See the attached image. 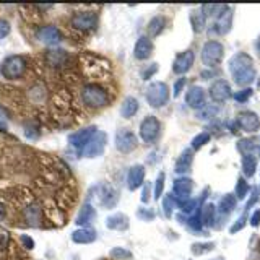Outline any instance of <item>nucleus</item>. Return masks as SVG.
I'll use <instances>...</instances> for the list:
<instances>
[{"instance_id":"1","label":"nucleus","mask_w":260,"mask_h":260,"mask_svg":"<svg viewBox=\"0 0 260 260\" xmlns=\"http://www.w3.org/2000/svg\"><path fill=\"white\" fill-rule=\"evenodd\" d=\"M230 73L234 78L237 87H247L256 80V68H254V59L247 52H237L228 62Z\"/></svg>"},{"instance_id":"2","label":"nucleus","mask_w":260,"mask_h":260,"mask_svg":"<svg viewBox=\"0 0 260 260\" xmlns=\"http://www.w3.org/2000/svg\"><path fill=\"white\" fill-rule=\"evenodd\" d=\"M82 99H83L85 104L89 106V108H94V109L104 108L109 101L106 89L103 87H99V85H96V83L85 85L83 89H82Z\"/></svg>"},{"instance_id":"3","label":"nucleus","mask_w":260,"mask_h":260,"mask_svg":"<svg viewBox=\"0 0 260 260\" xmlns=\"http://www.w3.org/2000/svg\"><path fill=\"white\" fill-rule=\"evenodd\" d=\"M223 56H225V47H223L220 41H206L203 47H202V54H200L202 62L208 68L220 65L223 60Z\"/></svg>"},{"instance_id":"4","label":"nucleus","mask_w":260,"mask_h":260,"mask_svg":"<svg viewBox=\"0 0 260 260\" xmlns=\"http://www.w3.org/2000/svg\"><path fill=\"white\" fill-rule=\"evenodd\" d=\"M146 101L151 108H163L169 101V88L164 82H153L146 88Z\"/></svg>"},{"instance_id":"5","label":"nucleus","mask_w":260,"mask_h":260,"mask_svg":"<svg viewBox=\"0 0 260 260\" xmlns=\"http://www.w3.org/2000/svg\"><path fill=\"white\" fill-rule=\"evenodd\" d=\"M26 70V62L21 56H10L2 62V67H0V72L5 78L8 80H17Z\"/></svg>"},{"instance_id":"6","label":"nucleus","mask_w":260,"mask_h":260,"mask_svg":"<svg viewBox=\"0 0 260 260\" xmlns=\"http://www.w3.org/2000/svg\"><path fill=\"white\" fill-rule=\"evenodd\" d=\"M160 132H161V124L155 116H148V117H145L140 122L139 135L145 143L155 142L160 137Z\"/></svg>"},{"instance_id":"7","label":"nucleus","mask_w":260,"mask_h":260,"mask_svg":"<svg viewBox=\"0 0 260 260\" xmlns=\"http://www.w3.org/2000/svg\"><path fill=\"white\" fill-rule=\"evenodd\" d=\"M106 143H108V135H106L104 132L98 130L96 134L91 137V140L87 143V146L82 150L83 156H87V158H98V156H101L104 153Z\"/></svg>"},{"instance_id":"8","label":"nucleus","mask_w":260,"mask_h":260,"mask_svg":"<svg viewBox=\"0 0 260 260\" xmlns=\"http://www.w3.org/2000/svg\"><path fill=\"white\" fill-rule=\"evenodd\" d=\"M116 148H117V151L124 153H132L137 148V137L134 132L127 130V129H120L117 130V134H116Z\"/></svg>"},{"instance_id":"9","label":"nucleus","mask_w":260,"mask_h":260,"mask_svg":"<svg viewBox=\"0 0 260 260\" xmlns=\"http://www.w3.org/2000/svg\"><path fill=\"white\" fill-rule=\"evenodd\" d=\"M208 94H210V98L213 103H225V101H228L232 96L231 85L226 80H216L211 83Z\"/></svg>"},{"instance_id":"10","label":"nucleus","mask_w":260,"mask_h":260,"mask_svg":"<svg viewBox=\"0 0 260 260\" xmlns=\"http://www.w3.org/2000/svg\"><path fill=\"white\" fill-rule=\"evenodd\" d=\"M236 124L239 129L249 132V134H254V132L260 129V119L254 111H242V113H239L236 117Z\"/></svg>"},{"instance_id":"11","label":"nucleus","mask_w":260,"mask_h":260,"mask_svg":"<svg viewBox=\"0 0 260 260\" xmlns=\"http://www.w3.org/2000/svg\"><path fill=\"white\" fill-rule=\"evenodd\" d=\"M72 25H73V28H77L80 31L94 29L98 25V15L94 12H78L73 15Z\"/></svg>"},{"instance_id":"12","label":"nucleus","mask_w":260,"mask_h":260,"mask_svg":"<svg viewBox=\"0 0 260 260\" xmlns=\"http://www.w3.org/2000/svg\"><path fill=\"white\" fill-rule=\"evenodd\" d=\"M194 62H195L194 51L187 49V51L180 52V54H177V57L173 62V72L177 73V75H184V73H187L190 68H192Z\"/></svg>"},{"instance_id":"13","label":"nucleus","mask_w":260,"mask_h":260,"mask_svg":"<svg viewBox=\"0 0 260 260\" xmlns=\"http://www.w3.org/2000/svg\"><path fill=\"white\" fill-rule=\"evenodd\" d=\"M185 103H187L189 108L192 109H203L206 106V94L205 89L202 87H190L189 91L185 93Z\"/></svg>"},{"instance_id":"14","label":"nucleus","mask_w":260,"mask_h":260,"mask_svg":"<svg viewBox=\"0 0 260 260\" xmlns=\"http://www.w3.org/2000/svg\"><path fill=\"white\" fill-rule=\"evenodd\" d=\"M153 51H155V46H153V41L148 38V36H140L135 42L134 47V57L137 60H148L153 56Z\"/></svg>"},{"instance_id":"15","label":"nucleus","mask_w":260,"mask_h":260,"mask_svg":"<svg viewBox=\"0 0 260 260\" xmlns=\"http://www.w3.org/2000/svg\"><path fill=\"white\" fill-rule=\"evenodd\" d=\"M98 129L96 127H87V129H83V130H78L75 132V134H72L70 137H68V142H70V145L72 146H75L77 150H83L85 146H87V143L91 140V137L96 134Z\"/></svg>"},{"instance_id":"16","label":"nucleus","mask_w":260,"mask_h":260,"mask_svg":"<svg viewBox=\"0 0 260 260\" xmlns=\"http://www.w3.org/2000/svg\"><path fill=\"white\" fill-rule=\"evenodd\" d=\"M143 180H145V166L143 164L130 166L129 174H127V187H129V190H137L142 187Z\"/></svg>"},{"instance_id":"17","label":"nucleus","mask_w":260,"mask_h":260,"mask_svg":"<svg viewBox=\"0 0 260 260\" xmlns=\"http://www.w3.org/2000/svg\"><path fill=\"white\" fill-rule=\"evenodd\" d=\"M38 39L42 42V44L57 46L62 41V34H60L59 28L49 25V26H42V28L38 31Z\"/></svg>"},{"instance_id":"18","label":"nucleus","mask_w":260,"mask_h":260,"mask_svg":"<svg viewBox=\"0 0 260 260\" xmlns=\"http://www.w3.org/2000/svg\"><path fill=\"white\" fill-rule=\"evenodd\" d=\"M192 189H194V180L190 177H177L174 180L173 190H174V197L177 200L189 199V195L192 194Z\"/></svg>"},{"instance_id":"19","label":"nucleus","mask_w":260,"mask_h":260,"mask_svg":"<svg viewBox=\"0 0 260 260\" xmlns=\"http://www.w3.org/2000/svg\"><path fill=\"white\" fill-rule=\"evenodd\" d=\"M232 18H234V13H232V8L228 7L225 12H223L218 18H216V23H215V29L216 33L225 36L228 34L230 31L232 29Z\"/></svg>"},{"instance_id":"20","label":"nucleus","mask_w":260,"mask_h":260,"mask_svg":"<svg viewBox=\"0 0 260 260\" xmlns=\"http://www.w3.org/2000/svg\"><path fill=\"white\" fill-rule=\"evenodd\" d=\"M98 239V232L91 228H80L72 232V241L75 244H91Z\"/></svg>"},{"instance_id":"21","label":"nucleus","mask_w":260,"mask_h":260,"mask_svg":"<svg viewBox=\"0 0 260 260\" xmlns=\"http://www.w3.org/2000/svg\"><path fill=\"white\" fill-rule=\"evenodd\" d=\"M94 220H96V210H94L89 203H85V205L82 206V210L78 211L75 223H77L78 226L87 228L88 225H91Z\"/></svg>"},{"instance_id":"22","label":"nucleus","mask_w":260,"mask_h":260,"mask_svg":"<svg viewBox=\"0 0 260 260\" xmlns=\"http://www.w3.org/2000/svg\"><path fill=\"white\" fill-rule=\"evenodd\" d=\"M106 228L114 231H125L129 228V218L124 213H114L106 218Z\"/></svg>"},{"instance_id":"23","label":"nucleus","mask_w":260,"mask_h":260,"mask_svg":"<svg viewBox=\"0 0 260 260\" xmlns=\"http://www.w3.org/2000/svg\"><path fill=\"white\" fill-rule=\"evenodd\" d=\"M192 163H194L192 150H184L182 153H180V156L177 158V161H176V173L177 174L189 173L190 168H192Z\"/></svg>"},{"instance_id":"24","label":"nucleus","mask_w":260,"mask_h":260,"mask_svg":"<svg viewBox=\"0 0 260 260\" xmlns=\"http://www.w3.org/2000/svg\"><path fill=\"white\" fill-rule=\"evenodd\" d=\"M190 25H192V29L194 33H203L205 28H206V17L205 13L202 12V8H197V10H192L190 12Z\"/></svg>"},{"instance_id":"25","label":"nucleus","mask_w":260,"mask_h":260,"mask_svg":"<svg viewBox=\"0 0 260 260\" xmlns=\"http://www.w3.org/2000/svg\"><path fill=\"white\" fill-rule=\"evenodd\" d=\"M139 111V101H137L134 96H127L120 104V116L124 119H130L134 117Z\"/></svg>"},{"instance_id":"26","label":"nucleus","mask_w":260,"mask_h":260,"mask_svg":"<svg viewBox=\"0 0 260 260\" xmlns=\"http://www.w3.org/2000/svg\"><path fill=\"white\" fill-rule=\"evenodd\" d=\"M236 205H237V199L236 195L232 194H226L223 195V197L220 199V203H218V211L221 215H230L232 213V211L236 210Z\"/></svg>"},{"instance_id":"27","label":"nucleus","mask_w":260,"mask_h":260,"mask_svg":"<svg viewBox=\"0 0 260 260\" xmlns=\"http://www.w3.org/2000/svg\"><path fill=\"white\" fill-rule=\"evenodd\" d=\"M117 202H119V192L114 190L113 187H109V185H106L103 189V194H101V203L108 206V208H113V206L117 205Z\"/></svg>"},{"instance_id":"28","label":"nucleus","mask_w":260,"mask_h":260,"mask_svg":"<svg viewBox=\"0 0 260 260\" xmlns=\"http://www.w3.org/2000/svg\"><path fill=\"white\" fill-rule=\"evenodd\" d=\"M257 171V158L254 155H244L242 156V173L247 179L256 176Z\"/></svg>"},{"instance_id":"29","label":"nucleus","mask_w":260,"mask_h":260,"mask_svg":"<svg viewBox=\"0 0 260 260\" xmlns=\"http://www.w3.org/2000/svg\"><path fill=\"white\" fill-rule=\"evenodd\" d=\"M164 26H166V18L158 15V17L151 18L150 23H148V34H150L151 38H156V36H160L163 33ZM150 36H148V38H150Z\"/></svg>"},{"instance_id":"30","label":"nucleus","mask_w":260,"mask_h":260,"mask_svg":"<svg viewBox=\"0 0 260 260\" xmlns=\"http://www.w3.org/2000/svg\"><path fill=\"white\" fill-rule=\"evenodd\" d=\"M215 215H216V208L213 203H205L200 208V220L202 225L205 226H213L215 223Z\"/></svg>"},{"instance_id":"31","label":"nucleus","mask_w":260,"mask_h":260,"mask_svg":"<svg viewBox=\"0 0 260 260\" xmlns=\"http://www.w3.org/2000/svg\"><path fill=\"white\" fill-rule=\"evenodd\" d=\"M67 60V52L62 49H54L47 52V62L51 63L52 67H60L63 65Z\"/></svg>"},{"instance_id":"32","label":"nucleus","mask_w":260,"mask_h":260,"mask_svg":"<svg viewBox=\"0 0 260 260\" xmlns=\"http://www.w3.org/2000/svg\"><path fill=\"white\" fill-rule=\"evenodd\" d=\"M257 150V143L254 139H241L237 142V151L241 153V155H252L254 151Z\"/></svg>"},{"instance_id":"33","label":"nucleus","mask_w":260,"mask_h":260,"mask_svg":"<svg viewBox=\"0 0 260 260\" xmlns=\"http://www.w3.org/2000/svg\"><path fill=\"white\" fill-rule=\"evenodd\" d=\"M25 216H26V221H28L31 226H38L41 221V208L36 205L28 206V208L25 210Z\"/></svg>"},{"instance_id":"34","label":"nucleus","mask_w":260,"mask_h":260,"mask_svg":"<svg viewBox=\"0 0 260 260\" xmlns=\"http://www.w3.org/2000/svg\"><path fill=\"white\" fill-rule=\"evenodd\" d=\"M202 12L205 13V17H216L218 18L220 15L225 12V10L228 8V5H202Z\"/></svg>"},{"instance_id":"35","label":"nucleus","mask_w":260,"mask_h":260,"mask_svg":"<svg viewBox=\"0 0 260 260\" xmlns=\"http://www.w3.org/2000/svg\"><path fill=\"white\" fill-rule=\"evenodd\" d=\"M215 249V242H195L190 246L194 256H203L206 252H211Z\"/></svg>"},{"instance_id":"36","label":"nucleus","mask_w":260,"mask_h":260,"mask_svg":"<svg viewBox=\"0 0 260 260\" xmlns=\"http://www.w3.org/2000/svg\"><path fill=\"white\" fill-rule=\"evenodd\" d=\"M176 206H177V199L174 197L173 194H169L163 199V211L168 218H171L173 216V210L176 208Z\"/></svg>"},{"instance_id":"37","label":"nucleus","mask_w":260,"mask_h":260,"mask_svg":"<svg viewBox=\"0 0 260 260\" xmlns=\"http://www.w3.org/2000/svg\"><path fill=\"white\" fill-rule=\"evenodd\" d=\"M211 139V135L208 134V132H200L199 135H195L194 139H192V150H200V148H203L206 143L210 142Z\"/></svg>"},{"instance_id":"38","label":"nucleus","mask_w":260,"mask_h":260,"mask_svg":"<svg viewBox=\"0 0 260 260\" xmlns=\"http://www.w3.org/2000/svg\"><path fill=\"white\" fill-rule=\"evenodd\" d=\"M249 190H251V187H249L247 180L244 177H239L237 179V184H236V199L237 200H242L247 197Z\"/></svg>"},{"instance_id":"39","label":"nucleus","mask_w":260,"mask_h":260,"mask_svg":"<svg viewBox=\"0 0 260 260\" xmlns=\"http://www.w3.org/2000/svg\"><path fill=\"white\" fill-rule=\"evenodd\" d=\"M111 257L116 260H129L132 259V252L125 247H113L111 249Z\"/></svg>"},{"instance_id":"40","label":"nucleus","mask_w":260,"mask_h":260,"mask_svg":"<svg viewBox=\"0 0 260 260\" xmlns=\"http://www.w3.org/2000/svg\"><path fill=\"white\" fill-rule=\"evenodd\" d=\"M218 113V109L213 108V106H205L203 109L197 111V119L200 120H206V119H211L213 116Z\"/></svg>"},{"instance_id":"41","label":"nucleus","mask_w":260,"mask_h":260,"mask_svg":"<svg viewBox=\"0 0 260 260\" xmlns=\"http://www.w3.org/2000/svg\"><path fill=\"white\" fill-rule=\"evenodd\" d=\"M164 179H166V174L164 173H160L156 177V182H155V199L160 200V197L164 192Z\"/></svg>"},{"instance_id":"42","label":"nucleus","mask_w":260,"mask_h":260,"mask_svg":"<svg viewBox=\"0 0 260 260\" xmlns=\"http://www.w3.org/2000/svg\"><path fill=\"white\" fill-rule=\"evenodd\" d=\"M232 96H234L237 103H246V101L252 96V88H244V89H241V91L234 93Z\"/></svg>"},{"instance_id":"43","label":"nucleus","mask_w":260,"mask_h":260,"mask_svg":"<svg viewBox=\"0 0 260 260\" xmlns=\"http://www.w3.org/2000/svg\"><path fill=\"white\" fill-rule=\"evenodd\" d=\"M246 223H247V218H246V215H242L239 220H237L234 225H232L230 228V234H236L237 231H241L244 226H246Z\"/></svg>"},{"instance_id":"44","label":"nucleus","mask_w":260,"mask_h":260,"mask_svg":"<svg viewBox=\"0 0 260 260\" xmlns=\"http://www.w3.org/2000/svg\"><path fill=\"white\" fill-rule=\"evenodd\" d=\"M10 31H12V28H10V23L7 20L0 18V39L7 38V36L10 34Z\"/></svg>"},{"instance_id":"45","label":"nucleus","mask_w":260,"mask_h":260,"mask_svg":"<svg viewBox=\"0 0 260 260\" xmlns=\"http://www.w3.org/2000/svg\"><path fill=\"white\" fill-rule=\"evenodd\" d=\"M137 216H139V218H140V220H143V221H151L153 218H155V213H153L151 210L140 208L139 211H137Z\"/></svg>"},{"instance_id":"46","label":"nucleus","mask_w":260,"mask_h":260,"mask_svg":"<svg viewBox=\"0 0 260 260\" xmlns=\"http://www.w3.org/2000/svg\"><path fill=\"white\" fill-rule=\"evenodd\" d=\"M156 72H158V63H151V65L148 67L146 70L142 72V78H143V80H148V78H151Z\"/></svg>"},{"instance_id":"47","label":"nucleus","mask_w":260,"mask_h":260,"mask_svg":"<svg viewBox=\"0 0 260 260\" xmlns=\"http://www.w3.org/2000/svg\"><path fill=\"white\" fill-rule=\"evenodd\" d=\"M150 192H151V185L150 182H146L143 185V190H142V197H140L142 203H148V202H150Z\"/></svg>"},{"instance_id":"48","label":"nucleus","mask_w":260,"mask_h":260,"mask_svg":"<svg viewBox=\"0 0 260 260\" xmlns=\"http://www.w3.org/2000/svg\"><path fill=\"white\" fill-rule=\"evenodd\" d=\"M184 87H185V78L182 77V78H179L176 83H174V98L180 96V93H182Z\"/></svg>"},{"instance_id":"49","label":"nucleus","mask_w":260,"mask_h":260,"mask_svg":"<svg viewBox=\"0 0 260 260\" xmlns=\"http://www.w3.org/2000/svg\"><path fill=\"white\" fill-rule=\"evenodd\" d=\"M8 239H10V234L7 230H3L2 226H0V249H3L5 246L8 244Z\"/></svg>"},{"instance_id":"50","label":"nucleus","mask_w":260,"mask_h":260,"mask_svg":"<svg viewBox=\"0 0 260 260\" xmlns=\"http://www.w3.org/2000/svg\"><path fill=\"white\" fill-rule=\"evenodd\" d=\"M20 241H21V244H23V246H25L26 249H29V251H31V249H34V241L31 239L29 236L23 234V236L20 237Z\"/></svg>"},{"instance_id":"51","label":"nucleus","mask_w":260,"mask_h":260,"mask_svg":"<svg viewBox=\"0 0 260 260\" xmlns=\"http://www.w3.org/2000/svg\"><path fill=\"white\" fill-rule=\"evenodd\" d=\"M249 223H251V226L252 228H257L260 225V208L256 210L254 213L251 215V220H249Z\"/></svg>"},{"instance_id":"52","label":"nucleus","mask_w":260,"mask_h":260,"mask_svg":"<svg viewBox=\"0 0 260 260\" xmlns=\"http://www.w3.org/2000/svg\"><path fill=\"white\" fill-rule=\"evenodd\" d=\"M257 200H259V192H257V189H254L251 200H249L247 203H246V210H251V206L256 205V202H257Z\"/></svg>"},{"instance_id":"53","label":"nucleus","mask_w":260,"mask_h":260,"mask_svg":"<svg viewBox=\"0 0 260 260\" xmlns=\"http://www.w3.org/2000/svg\"><path fill=\"white\" fill-rule=\"evenodd\" d=\"M5 215H7V210H5V205L0 203V220L5 218Z\"/></svg>"},{"instance_id":"54","label":"nucleus","mask_w":260,"mask_h":260,"mask_svg":"<svg viewBox=\"0 0 260 260\" xmlns=\"http://www.w3.org/2000/svg\"><path fill=\"white\" fill-rule=\"evenodd\" d=\"M256 47H257V52H259V56H260V36H259V39L256 42Z\"/></svg>"},{"instance_id":"55","label":"nucleus","mask_w":260,"mask_h":260,"mask_svg":"<svg viewBox=\"0 0 260 260\" xmlns=\"http://www.w3.org/2000/svg\"><path fill=\"white\" fill-rule=\"evenodd\" d=\"M211 260H226V259H223V257H215V259H211Z\"/></svg>"},{"instance_id":"56","label":"nucleus","mask_w":260,"mask_h":260,"mask_svg":"<svg viewBox=\"0 0 260 260\" xmlns=\"http://www.w3.org/2000/svg\"><path fill=\"white\" fill-rule=\"evenodd\" d=\"M259 156H260V145H259Z\"/></svg>"},{"instance_id":"57","label":"nucleus","mask_w":260,"mask_h":260,"mask_svg":"<svg viewBox=\"0 0 260 260\" xmlns=\"http://www.w3.org/2000/svg\"><path fill=\"white\" fill-rule=\"evenodd\" d=\"M259 252H260V244H259Z\"/></svg>"}]
</instances>
